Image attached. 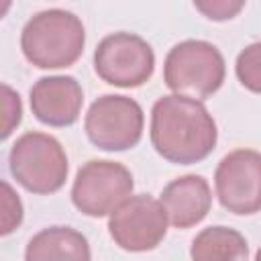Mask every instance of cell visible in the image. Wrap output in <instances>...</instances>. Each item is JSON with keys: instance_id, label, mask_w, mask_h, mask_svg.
<instances>
[{"instance_id": "obj_1", "label": "cell", "mask_w": 261, "mask_h": 261, "mask_svg": "<svg viewBox=\"0 0 261 261\" xmlns=\"http://www.w3.org/2000/svg\"><path fill=\"white\" fill-rule=\"evenodd\" d=\"M151 145L169 163L194 165L206 159L218 141L212 114L202 100L169 94L151 108Z\"/></svg>"}, {"instance_id": "obj_2", "label": "cell", "mask_w": 261, "mask_h": 261, "mask_svg": "<svg viewBox=\"0 0 261 261\" xmlns=\"http://www.w3.org/2000/svg\"><path fill=\"white\" fill-rule=\"evenodd\" d=\"M86 45V29L69 10L49 8L27 20L20 33V49L29 63L39 69L73 65Z\"/></svg>"}, {"instance_id": "obj_3", "label": "cell", "mask_w": 261, "mask_h": 261, "mask_svg": "<svg viewBox=\"0 0 261 261\" xmlns=\"http://www.w3.org/2000/svg\"><path fill=\"white\" fill-rule=\"evenodd\" d=\"M8 169L27 192L47 196L63 188L69 171L61 143L47 135L29 130L20 135L8 153Z\"/></svg>"}, {"instance_id": "obj_4", "label": "cell", "mask_w": 261, "mask_h": 261, "mask_svg": "<svg viewBox=\"0 0 261 261\" xmlns=\"http://www.w3.org/2000/svg\"><path fill=\"white\" fill-rule=\"evenodd\" d=\"M226 65L216 45L202 39H186L173 45L163 63V82L173 94L206 100L224 82Z\"/></svg>"}, {"instance_id": "obj_5", "label": "cell", "mask_w": 261, "mask_h": 261, "mask_svg": "<svg viewBox=\"0 0 261 261\" xmlns=\"http://www.w3.org/2000/svg\"><path fill=\"white\" fill-rule=\"evenodd\" d=\"M145 114L137 100L120 94H104L94 100L84 118L90 143L102 151H126L143 137Z\"/></svg>"}, {"instance_id": "obj_6", "label": "cell", "mask_w": 261, "mask_h": 261, "mask_svg": "<svg viewBox=\"0 0 261 261\" xmlns=\"http://www.w3.org/2000/svg\"><path fill=\"white\" fill-rule=\"evenodd\" d=\"M98 77L116 88H139L155 71L153 47L139 35L118 31L106 35L94 51Z\"/></svg>"}, {"instance_id": "obj_7", "label": "cell", "mask_w": 261, "mask_h": 261, "mask_svg": "<svg viewBox=\"0 0 261 261\" xmlns=\"http://www.w3.org/2000/svg\"><path fill=\"white\" fill-rule=\"evenodd\" d=\"M133 173L118 161L92 159L84 163L71 186L73 206L92 218L110 216V212L133 196Z\"/></svg>"}, {"instance_id": "obj_8", "label": "cell", "mask_w": 261, "mask_h": 261, "mask_svg": "<svg viewBox=\"0 0 261 261\" xmlns=\"http://www.w3.org/2000/svg\"><path fill=\"white\" fill-rule=\"evenodd\" d=\"M167 212L151 194L128 196L108 218V234L124 251L143 253L155 249L167 234Z\"/></svg>"}, {"instance_id": "obj_9", "label": "cell", "mask_w": 261, "mask_h": 261, "mask_svg": "<svg viewBox=\"0 0 261 261\" xmlns=\"http://www.w3.org/2000/svg\"><path fill=\"white\" fill-rule=\"evenodd\" d=\"M214 188L224 210L237 216L261 212V153L255 149L226 153L216 165Z\"/></svg>"}, {"instance_id": "obj_10", "label": "cell", "mask_w": 261, "mask_h": 261, "mask_svg": "<svg viewBox=\"0 0 261 261\" xmlns=\"http://www.w3.org/2000/svg\"><path fill=\"white\" fill-rule=\"evenodd\" d=\"M29 102L35 118L47 126H71L82 112L84 92L71 75H47L33 84Z\"/></svg>"}, {"instance_id": "obj_11", "label": "cell", "mask_w": 261, "mask_h": 261, "mask_svg": "<svg viewBox=\"0 0 261 261\" xmlns=\"http://www.w3.org/2000/svg\"><path fill=\"white\" fill-rule=\"evenodd\" d=\"M161 204L175 228L200 224L212 208V190L206 177L188 173L171 179L161 192Z\"/></svg>"}, {"instance_id": "obj_12", "label": "cell", "mask_w": 261, "mask_h": 261, "mask_svg": "<svg viewBox=\"0 0 261 261\" xmlns=\"http://www.w3.org/2000/svg\"><path fill=\"white\" fill-rule=\"evenodd\" d=\"M27 261H51V259H73L88 261L92 251L88 239L71 226H47L39 230L27 245Z\"/></svg>"}, {"instance_id": "obj_13", "label": "cell", "mask_w": 261, "mask_h": 261, "mask_svg": "<svg viewBox=\"0 0 261 261\" xmlns=\"http://www.w3.org/2000/svg\"><path fill=\"white\" fill-rule=\"evenodd\" d=\"M190 257L196 261H245L249 257V245L247 239L234 228L208 226L194 237Z\"/></svg>"}, {"instance_id": "obj_14", "label": "cell", "mask_w": 261, "mask_h": 261, "mask_svg": "<svg viewBox=\"0 0 261 261\" xmlns=\"http://www.w3.org/2000/svg\"><path fill=\"white\" fill-rule=\"evenodd\" d=\"M234 73L243 88L253 94H261V41L247 45L237 55Z\"/></svg>"}, {"instance_id": "obj_15", "label": "cell", "mask_w": 261, "mask_h": 261, "mask_svg": "<svg viewBox=\"0 0 261 261\" xmlns=\"http://www.w3.org/2000/svg\"><path fill=\"white\" fill-rule=\"evenodd\" d=\"M196 10L214 22H224L234 18L247 4V0H192Z\"/></svg>"}, {"instance_id": "obj_16", "label": "cell", "mask_w": 261, "mask_h": 261, "mask_svg": "<svg viewBox=\"0 0 261 261\" xmlns=\"http://www.w3.org/2000/svg\"><path fill=\"white\" fill-rule=\"evenodd\" d=\"M22 222V202L18 194L10 188L8 181H2V228L0 234L6 237L14 228H18Z\"/></svg>"}, {"instance_id": "obj_17", "label": "cell", "mask_w": 261, "mask_h": 261, "mask_svg": "<svg viewBox=\"0 0 261 261\" xmlns=\"http://www.w3.org/2000/svg\"><path fill=\"white\" fill-rule=\"evenodd\" d=\"M2 94H4V126H2V139H8L10 133L20 124L22 104H20V96L8 84H2Z\"/></svg>"}, {"instance_id": "obj_18", "label": "cell", "mask_w": 261, "mask_h": 261, "mask_svg": "<svg viewBox=\"0 0 261 261\" xmlns=\"http://www.w3.org/2000/svg\"><path fill=\"white\" fill-rule=\"evenodd\" d=\"M255 259H257V261H261V249H259V251L255 253Z\"/></svg>"}]
</instances>
